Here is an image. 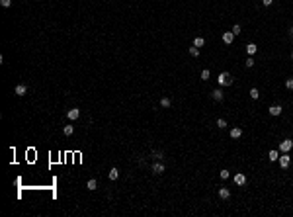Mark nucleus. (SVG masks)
<instances>
[{
	"label": "nucleus",
	"instance_id": "1",
	"mask_svg": "<svg viewBox=\"0 0 293 217\" xmlns=\"http://www.w3.org/2000/svg\"><path fill=\"white\" fill-rule=\"evenodd\" d=\"M217 80H219V84H221V86H231V84H233V76H231L229 72H221V74L217 76Z\"/></svg>",
	"mask_w": 293,
	"mask_h": 217
},
{
	"label": "nucleus",
	"instance_id": "2",
	"mask_svg": "<svg viewBox=\"0 0 293 217\" xmlns=\"http://www.w3.org/2000/svg\"><path fill=\"white\" fill-rule=\"evenodd\" d=\"M293 149V141L291 139H283L280 143V151H283V153H289Z\"/></svg>",
	"mask_w": 293,
	"mask_h": 217
},
{
	"label": "nucleus",
	"instance_id": "3",
	"mask_svg": "<svg viewBox=\"0 0 293 217\" xmlns=\"http://www.w3.org/2000/svg\"><path fill=\"white\" fill-rule=\"evenodd\" d=\"M234 37H236V35H234L233 32H225V33H223V41H225L227 45H231V43H233Z\"/></svg>",
	"mask_w": 293,
	"mask_h": 217
},
{
	"label": "nucleus",
	"instance_id": "4",
	"mask_svg": "<svg viewBox=\"0 0 293 217\" xmlns=\"http://www.w3.org/2000/svg\"><path fill=\"white\" fill-rule=\"evenodd\" d=\"M78 116H80V110H78V108H72V110H69V112H66V118L72 119V121H74V119H78Z\"/></svg>",
	"mask_w": 293,
	"mask_h": 217
},
{
	"label": "nucleus",
	"instance_id": "5",
	"mask_svg": "<svg viewBox=\"0 0 293 217\" xmlns=\"http://www.w3.org/2000/svg\"><path fill=\"white\" fill-rule=\"evenodd\" d=\"M234 184H236V186H242V184H246V176H244L242 172H238V174L234 176Z\"/></svg>",
	"mask_w": 293,
	"mask_h": 217
},
{
	"label": "nucleus",
	"instance_id": "6",
	"mask_svg": "<svg viewBox=\"0 0 293 217\" xmlns=\"http://www.w3.org/2000/svg\"><path fill=\"white\" fill-rule=\"evenodd\" d=\"M268 112H270V116H280V113H281V106L273 104V106H270V108H268Z\"/></svg>",
	"mask_w": 293,
	"mask_h": 217
},
{
	"label": "nucleus",
	"instance_id": "7",
	"mask_svg": "<svg viewBox=\"0 0 293 217\" xmlns=\"http://www.w3.org/2000/svg\"><path fill=\"white\" fill-rule=\"evenodd\" d=\"M26 92H27V86L26 84H18V86H16V90H14L16 96H24Z\"/></svg>",
	"mask_w": 293,
	"mask_h": 217
},
{
	"label": "nucleus",
	"instance_id": "8",
	"mask_svg": "<svg viewBox=\"0 0 293 217\" xmlns=\"http://www.w3.org/2000/svg\"><path fill=\"white\" fill-rule=\"evenodd\" d=\"M162 172H164L162 162H155V164H152V174H162Z\"/></svg>",
	"mask_w": 293,
	"mask_h": 217
},
{
	"label": "nucleus",
	"instance_id": "9",
	"mask_svg": "<svg viewBox=\"0 0 293 217\" xmlns=\"http://www.w3.org/2000/svg\"><path fill=\"white\" fill-rule=\"evenodd\" d=\"M289 160H291V158H289V155L280 157V166H281V168H287V166H289Z\"/></svg>",
	"mask_w": 293,
	"mask_h": 217
},
{
	"label": "nucleus",
	"instance_id": "10",
	"mask_svg": "<svg viewBox=\"0 0 293 217\" xmlns=\"http://www.w3.org/2000/svg\"><path fill=\"white\" fill-rule=\"evenodd\" d=\"M108 176H110V180H117V178H119V168H115V166H113V168L108 172Z\"/></svg>",
	"mask_w": 293,
	"mask_h": 217
},
{
	"label": "nucleus",
	"instance_id": "11",
	"mask_svg": "<svg viewBox=\"0 0 293 217\" xmlns=\"http://www.w3.org/2000/svg\"><path fill=\"white\" fill-rule=\"evenodd\" d=\"M219 197H221V200H229V197H231V190L221 188V190H219Z\"/></svg>",
	"mask_w": 293,
	"mask_h": 217
},
{
	"label": "nucleus",
	"instance_id": "12",
	"mask_svg": "<svg viewBox=\"0 0 293 217\" xmlns=\"http://www.w3.org/2000/svg\"><path fill=\"white\" fill-rule=\"evenodd\" d=\"M241 135H242V129H241V127H233V129H231V137H233V139H238Z\"/></svg>",
	"mask_w": 293,
	"mask_h": 217
},
{
	"label": "nucleus",
	"instance_id": "13",
	"mask_svg": "<svg viewBox=\"0 0 293 217\" xmlns=\"http://www.w3.org/2000/svg\"><path fill=\"white\" fill-rule=\"evenodd\" d=\"M96 186H98V182H96V178H90V180H88V182H86V188H88V190H96Z\"/></svg>",
	"mask_w": 293,
	"mask_h": 217
},
{
	"label": "nucleus",
	"instance_id": "14",
	"mask_svg": "<svg viewBox=\"0 0 293 217\" xmlns=\"http://www.w3.org/2000/svg\"><path fill=\"white\" fill-rule=\"evenodd\" d=\"M211 96H213L215 102H221V100H223V92H221V90H213V92H211Z\"/></svg>",
	"mask_w": 293,
	"mask_h": 217
},
{
	"label": "nucleus",
	"instance_id": "15",
	"mask_svg": "<svg viewBox=\"0 0 293 217\" xmlns=\"http://www.w3.org/2000/svg\"><path fill=\"white\" fill-rule=\"evenodd\" d=\"M268 158H270L272 162H276V160H280V155H278V151H270L268 153Z\"/></svg>",
	"mask_w": 293,
	"mask_h": 217
},
{
	"label": "nucleus",
	"instance_id": "16",
	"mask_svg": "<svg viewBox=\"0 0 293 217\" xmlns=\"http://www.w3.org/2000/svg\"><path fill=\"white\" fill-rule=\"evenodd\" d=\"M256 49H258V47H256V43H248V45H246V53H248V55H254V53H256Z\"/></svg>",
	"mask_w": 293,
	"mask_h": 217
},
{
	"label": "nucleus",
	"instance_id": "17",
	"mask_svg": "<svg viewBox=\"0 0 293 217\" xmlns=\"http://www.w3.org/2000/svg\"><path fill=\"white\" fill-rule=\"evenodd\" d=\"M250 98L258 100V98H260V90H258V88H250Z\"/></svg>",
	"mask_w": 293,
	"mask_h": 217
},
{
	"label": "nucleus",
	"instance_id": "18",
	"mask_svg": "<svg viewBox=\"0 0 293 217\" xmlns=\"http://www.w3.org/2000/svg\"><path fill=\"white\" fill-rule=\"evenodd\" d=\"M194 45H195V47H203V45H205V39H203V37H195V39H194Z\"/></svg>",
	"mask_w": 293,
	"mask_h": 217
},
{
	"label": "nucleus",
	"instance_id": "19",
	"mask_svg": "<svg viewBox=\"0 0 293 217\" xmlns=\"http://www.w3.org/2000/svg\"><path fill=\"white\" fill-rule=\"evenodd\" d=\"M190 55H192V57H199V47H190Z\"/></svg>",
	"mask_w": 293,
	"mask_h": 217
},
{
	"label": "nucleus",
	"instance_id": "20",
	"mask_svg": "<svg viewBox=\"0 0 293 217\" xmlns=\"http://www.w3.org/2000/svg\"><path fill=\"white\" fill-rule=\"evenodd\" d=\"M63 131H65V135H72V133H74V125H65Z\"/></svg>",
	"mask_w": 293,
	"mask_h": 217
},
{
	"label": "nucleus",
	"instance_id": "21",
	"mask_svg": "<svg viewBox=\"0 0 293 217\" xmlns=\"http://www.w3.org/2000/svg\"><path fill=\"white\" fill-rule=\"evenodd\" d=\"M160 106H162V108H170L172 102H170V98H162V100H160Z\"/></svg>",
	"mask_w": 293,
	"mask_h": 217
},
{
	"label": "nucleus",
	"instance_id": "22",
	"mask_svg": "<svg viewBox=\"0 0 293 217\" xmlns=\"http://www.w3.org/2000/svg\"><path fill=\"white\" fill-rule=\"evenodd\" d=\"M209 76H211V72H209L207 69H203L201 71V80H209Z\"/></svg>",
	"mask_w": 293,
	"mask_h": 217
},
{
	"label": "nucleus",
	"instance_id": "23",
	"mask_svg": "<svg viewBox=\"0 0 293 217\" xmlns=\"http://www.w3.org/2000/svg\"><path fill=\"white\" fill-rule=\"evenodd\" d=\"M217 127H219V129H225V127H227V121H225V119H217Z\"/></svg>",
	"mask_w": 293,
	"mask_h": 217
},
{
	"label": "nucleus",
	"instance_id": "24",
	"mask_svg": "<svg viewBox=\"0 0 293 217\" xmlns=\"http://www.w3.org/2000/svg\"><path fill=\"white\" fill-rule=\"evenodd\" d=\"M285 88H287V90H293V78H287L285 80Z\"/></svg>",
	"mask_w": 293,
	"mask_h": 217
},
{
	"label": "nucleus",
	"instance_id": "25",
	"mask_svg": "<svg viewBox=\"0 0 293 217\" xmlns=\"http://www.w3.org/2000/svg\"><path fill=\"white\" fill-rule=\"evenodd\" d=\"M0 4H2L4 8H10L12 6V0H0Z\"/></svg>",
	"mask_w": 293,
	"mask_h": 217
},
{
	"label": "nucleus",
	"instance_id": "26",
	"mask_svg": "<svg viewBox=\"0 0 293 217\" xmlns=\"http://www.w3.org/2000/svg\"><path fill=\"white\" fill-rule=\"evenodd\" d=\"M219 176H221L223 180H227V178L231 176V174H229V170H221V172H219Z\"/></svg>",
	"mask_w": 293,
	"mask_h": 217
},
{
	"label": "nucleus",
	"instance_id": "27",
	"mask_svg": "<svg viewBox=\"0 0 293 217\" xmlns=\"http://www.w3.org/2000/svg\"><path fill=\"white\" fill-rule=\"evenodd\" d=\"M233 33H234V35H238V33H241V26H238V24L233 26Z\"/></svg>",
	"mask_w": 293,
	"mask_h": 217
},
{
	"label": "nucleus",
	"instance_id": "28",
	"mask_svg": "<svg viewBox=\"0 0 293 217\" xmlns=\"http://www.w3.org/2000/svg\"><path fill=\"white\" fill-rule=\"evenodd\" d=\"M246 66H248V69L254 66V59H252V57H248V59H246Z\"/></svg>",
	"mask_w": 293,
	"mask_h": 217
},
{
	"label": "nucleus",
	"instance_id": "29",
	"mask_svg": "<svg viewBox=\"0 0 293 217\" xmlns=\"http://www.w3.org/2000/svg\"><path fill=\"white\" fill-rule=\"evenodd\" d=\"M152 157L155 158H162V153L160 151H152Z\"/></svg>",
	"mask_w": 293,
	"mask_h": 217
},
{
	"label": "nucleus",
	"instance_id": "30",
	"mask_svg": "<svg viewBox=\"0 0 293 217\" xmlns=\"http://www.w3.org/2000/svg\"><path fill=\"white\" fill-rule=\"evenodd\" d=\"M262 4H264V6H272L273 0H262Z\"/></svg>",
	"mask_w": 293,
	"mask_h": 217
},
{
	"label": "nucleus",
	"instance_id": "31",
	"mask_svg": "<svg viewBox=\"0 0 293 217\" xmlns=\"http://www.w3.org/2000/svg\"><path fill=\"white\" fill-rule=\"evenodd\" d=\"M291 59H293V53H291Z\"/></svg>",
	"mask_w": 293,
	"mask_h": 217
}]
</instances>
